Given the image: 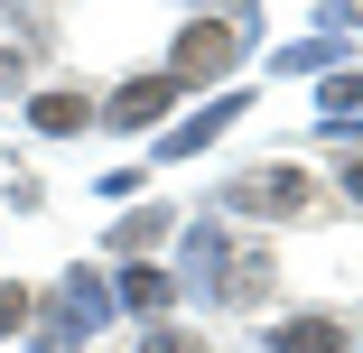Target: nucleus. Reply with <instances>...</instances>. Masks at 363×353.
<instances>
[{
	"mask_svg": "<svg viewBox=\"0 0 363 353\" xmlns=\"http://www.w3.org/2000/svg\"><path fill=\"white\" fill-rule=\"evenodd\" d=\"M214 260H224V233L196 224V233H186V270H214Z\"/></svg>",
	"mask_w": 363,
	"mask_h": 353,
	"instance_id": "ddd939ff",
	"label": "nucleus"
},
{
	"mask_svg": "<svg viewBox=\"0 0 363 353\" xmlns=\"http://www.w3.org/2000/svg\"><path fill=\"white\" fill-rule=\"evenodd\" d=\"M28 307H38V298L19 289V279H0V335H19V325H28Z\"/></svg>",
	"mask_w": 363,
	"mask_h": 353,
	"instance_id": "f8f14e48",
	"label": "nucleus"
},
{
	"mask_svg": "<svg viewBox=\"0 0 363 353\" xmlns=\"http://www.w3.org/2000/svg\"><path fill=\"white\" fill-rule=\"evenodd\" d=\"M103 325H112L103 270H65V279H56V316H47V335H56V344H94Z\"/></svg>",
	"mask_w": 363,
	"mask_h": 353,
	"instance_id": "7ed1b4c3",
	"label": "nucleus"
},
{
	"mask_svg": "<svg viewBox=\"0 0 363 353\" xmlns=\"http://www.w3.org/2000/svg\"><path fill=\"white\" fill-rule=\"evenodd\" d=\"M242 112H252V103H242V93H224V103H205L196 121H177V130H159V149H168V158H196L205 139H224V130H233Z\"/></svg>",
	"mask_w": 363,
	"mask_h": 353,
	"instance_id": "39448f33",
	"label": "nucleus"
},
{
	"mask_svg": "<svg viewBox=\"0 0 363 353\" xmlns=\"http://www.w3.org/2000/svg\"><path fill=\"white\" fill-rule=\"evenodd\" d=\"M270 279H279V260H270V251H224V270H214V298H224V307H252Z\"/></svg>",
	"mask_w": 363,
	"mask_h": 353,
	"instance_id": "423d86ee",
	"label": "nucleus"
},
{
	"mask_svg": "<svg viewBox=\"0 0 363 353\" xmlns=\"http://www.w3.org/2000/svg\"><path fill=\"white\" fill-rule=\"evenodd\" d=\"M177 224L159 214V204H150V214H130V224H112V260H140V251H159Z\"/></svg>",
	"mask_w": 363,
	"mask_h": 353,
	"instance_id": "1a4fd4ad",
	"label": "nucleus"
},
{
	"mask_svg": "<svg viewBox=\"0 0 363 353\" xmlns=\"http://www.w3.org/2000/svg\"><path fill=\"white\" fill-rule=\"evenodd\" d=\"M345 195H354V204H363V158H345Z\"/></svg>",
	"mask_w": 363,
	"mask_h": 353,
	"instance_id": "4468645a",
	"label": "nucleus"
},
{
	"mask_svg": "<svg viewBox=\"0 0 363 353\" xmlns=\"http://www.w3.org/2000/svg\"><path fill=\"white\" fill-rule=\"evenodd\" d=\"M28 121H38L47 139H65V130H84V121H94V103H84V93H65V84H56V93H38V103H28Z\"/></svg>",
	"mask_w": 363,
	"mask_h": 353,
	"instance_id": "6e6552de",
	"label": "nucleus"
},
{
	"mask_svg": "<svg viewBox=\"0 0 363 353\" xmlns=\"http://www.w3.org/2000/svg\"><path fill=\"white\" fill-rule=\"evenodd\" d=\"M168 298H177V279H168V270H121V307H140V316H159Z\"/></svg>",
	"mask_w": 363,
	"mask_h": 353,
	"instance_id": "9d476101",
	"label": "nucleus"
},
{
	"mask_svg": "<svg viewBox=\"0 0 363 353\" xmlns=\"http://www.w3.org/2000/svg\"><path fill=\"white\" fill-rule=\"evenodd\" d=\"M242 28L233 19H186L177 28V47H168V84H214V75H224V65H242Z\"/></svg>",
	"mask_w": 363,
	"mask_h": 353,
	"instance_id": "f03ea898",
	"label": "nucleus"
},
{
	"mask_svg": "<svg viewBox=\"0 0 363 353\" xmlns=\"http://www.w3.org/2000/svg\"><path fill=\"white\" fill-rule=\"evenodd\" d=\"M224 204H233V214H270V224H289V214H308V204H317V186H308V168L261 158V168H242V177L224 186Z\"/></svg>",
	"mask_w": 363,
	"mask_h": 353,
	"instance_id": "f257e3e1",
	"label": "nucleus"
},
{
	"mask_svg": "<svg viewBox=\"0 0 363 353\" xmlns=\"http://www.w3.org/2000/svg\"><path fill=\"white\" fill-rule=\"evenodd\" d=\"M261 344H270V353H345L354 335H345L335 316H279V325H270Z\"/></svg>",
	"mask_w": 363,
	"mask_h": 353,
	"instance_id": "0eeeda50",
	"label": "nucleus"
},
{
	"mask_svg": "<svg viewBox=\"0 0 363 353\" xmlns=\"http://www.w3.org/2000/svg\"><path fill=\"white\" fill-rule=\"evenodd\" d=\"M168 103H177V84H168V75H130L94 121H112V130H159V121H168Z\"/></svg>",
	"mask_w": 363,
	"mask_h": 353,
	"instance_id": "20e7f679",
	"label": "nucleus"
},
{
	"mask_svg": "<svg viewBox=\"0 0 363 353\" xmlns=\"http://www.w3.org/2000/svg\"><path fill=\"white\" fill-rule=\"evenodd\" d=\"M140 353H205V335H186V325H150V335H140Z\"/></svg>",
	"mask_w": 363,
	"mask_h": 353,
	"instance_id": "9b49d317",
	"label": "nucleus"
},
{
	"mask_svg": "<svg viewBox=\"0 0 363 353\" xmlns=\"http://www.w3.org/2000/svg\"><path fill=\"white\" fill-rule=\"evenodd\" d=\"M38 353H47V344H38Z\"/></svg>",
	"mask_w": 363,
	"mask_h": 353,
	"instance_id": "2eb2a0df",
	"label": "nucleus"
}]
</instances>
